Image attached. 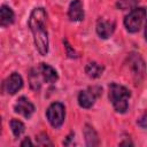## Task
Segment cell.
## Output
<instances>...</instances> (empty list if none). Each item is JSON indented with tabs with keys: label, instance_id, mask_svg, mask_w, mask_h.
I'll return each instance as SVG.
<instances>
[{
	"label": "cell",
	"instance_id": "cell-6",
	"mask_svg": "<svg viewBox=\"0 0 147 147\" xmlns=\"http://www.w3.org/2000/svg\"><path fill=\"white\" fill-rule=\"evenodd\" d=\"M101 94H102V87L99 85L88 86L87 88L79 91L77 96L79 107L84 109H90L91 107H93L95 101L101 96Z\"/></svg>",
	"mask_w": 147,
	"mask_h": 147
},
{
	"label": "cell",
	"instance_id": "cell-9",
	"mask_svg": "<svg viewBox=\"0 0 147 147\" xmlns=\"http://www.w3.org/2000/svg\"><path fill=\"white\" fill-rule=\"evenodd\" d=\"M116 29V23L114 21H108L105 18H99L95 24V32L101 39H108L113 36Z\"/></svg>",
	"mask_w": 147,
	"mask_h": 147
},
{
	"label": "cell",
	"instance_id": "cell-3",
	"mask_svg": "<svg viewBox=\"0 0 147 147\" xmlns=\"http://www.w3.org/2000/svg\"><path fill=\"white\" fill-rule=\"evenodd\" d=\"M126 67L134 85H139L146 75V63L138 52H130L126 57Z\"/></svg>",
	"mask_w": 147,
	"mask_h": 147
},
{
	"label": "cell",
	"instance_id": "cell-8",
	"mask_svg": "<svg viewBox=\"0 0 147 147\" xmlns=\"http://www.w3.org/2000/svg\"><path fill=\"white\" fill-rule=\"evenodd\" d=\"M34 110H36V107L24 95L20 96L16 101V103L14 105V111L23 117H25L26 119L31 118L32 115L34 114Z\"/></svg>",
	"mask_w": 147,
	"mask_h": 147
},
{
	"label": "cell",
	"instance_id": "cell-16",
	"mask_svg": "<svg viewBox=\"0 0 147 147\" xmlns=\"http://www.w3.org/2000/svg\"><path fill=\"white\" fill-rule=\"evenodd\" d=\"M9 126H10V130H11V132H13V134H14L15 138H20L24 133V131H25L24 123L22 121H20V119H16V118L10 119Z\"/></svg>",
	"mask_w": 147,
	"mask_h": 147
},
{
	"label": "cell",
	"instance_id": "cell-2",
	"mask_svg": "<svg viewBox=\"0 0 147 147\" xmlns=\"http://www.w3.org/2000/svg\"><path fill=\"white\" fill-rule=\"evenodd\" d=\"M131 98V91L118 83H110L108 86V99L114 110L118 114H125L129 109V100Z\"/></svg>",
	"mask_w": 147,
	"mask_h": 147
},
{
	"label": "cell",
	"instance_id": "cell-14",
	"mask_svg": "<svg viewBox=\"0 0 147 147\" xmlns=\"http://www.w3.org/2000/svg\"><path fill=\"white\" fill-rule=\"evenodd\" d=\"M103 71H105V67L95 61H90L85 65V74L91 79H96V78L101 77Z\"/></svg>",
	"mask_w": 147,
	"mask_h": 147
},
{
	"label": "cell",
	"instance_id": "cell-4",
	"mask_svg": "<svg viewBox=\"0 0 147 147\" xmlns=\"http://www.w3.org/2000/svg\"><path fill=\"white\" fill-rule=\"evenodd\" d=\"M146 16H147V10L144 7L137 6L136 8L131 9L129 11V14H126L123 20L125 30L129 33H137L140 30Z\"/></svg>",
	"mask_w": 147,
	"mask_h": 147
},
{
	"label": "cell",
	"instance_id": "cell-7",
	"mask_svg": "<svg viewBox=\"0 0 147 147\" xmlns=\"http://www.w3.org/2000/svg\"><path fill=\"white\" fill-rule=\"evenodd\" d=\"M23 85L24 82L22 76L18 72L14 71L2 82V91L9 95H14L23 87Z\"/></svg>",
	"mask_w": 147,
	"mask_h": 147
},
{
	"label": "cell",
	"instance_id": "cell-13",
	"mask_svg": "<svg viewBox=\"0 0 147 147\" xmlns=\"http://www.w3.org/2000/svg\"><path fill=\"white\" fill-rule=\"evenodd\" d=\"M15 21V13L8 5H1L0 7V25L2 28H7L11 25Z\"/></svg>",
	"mask_w": 147,
	"mask_h": 147
},
{
	"label": "cell",
	"instance_id": "cell-11",
	"mask_svg": "<svg viewBox=\"0 0 147 147\" xmlns=\"http://www.w3.org/2000/svg\"><path fill=\"white\" fill-rule=\"evenodd\" d=\"M40 75H41V78L44 80V83L46 84H54L55 82H57L59 79V74L57 71L49 64L45 63V62H41L39 63V65L37 67Z\"/></svg>",
	"mask_w": 147,
	"mask_h": 147
},
{
	"label": "cell",
	"instance_id": "cell-20",
	"mask_svg": "<svg viewBox=\"0 0 147 147\" xmlns=\"http://www.w3.org/2000/svg\"><path fill=\"white\" fill-rule=\"evenodd\" d=\"M137 125L141 129H147V110L141 114V116L137 119Z\"/></svg>",
	"mask_w": 147,
	"mask_h": 147
},
{
	"label": "cell",
	"instance_id": "cell-18",
	"mask_svg": "<svg viewBox=\"0 0 147 147\" xmlns=\"http://www.w3.org/2000/svg\"><path fill=\"white\" fill-rule=\"evenodd\" d=\"M36 139H37V145H39V146H53V142L49 140L48 136L44 132L39 133L36 137Z\"/></svg>",
	"mask_w": 147,
	"mask_h": 147
},
{
	"label": "cell",
	"instance_id": "cell-22",
	"mask_svg": "<svg viewBox=\"0 0 147 147\" xmlns=\"http://www.w3.org/2000/svg\"><path fill=\"white\" fill-rule=\"evenodd\" d=\"M22 147H24V146H33V142L31 141V139L29 138V137H25L22 141H21V144H20Z\"/></svg>",
	"mask_w": 147,
	"mask_h": 147
},
{
	"label": "cell",
	"instance_id": "cell-21",
	"mask_svg": "<svg viewBox=\"0 0 147 147\" xmlns=\"http://www.w3.org/2000/svg\"><path fill=\"white\" fill-rule=\"evenodd\" d=\"M75 138V133L74 132H71V133H69L67 137H65V139L63 140V145L64 146H69V145H71V140Z\"/></svg>",
	"mask_w": 147,
	"mask_h": 147
},
{
	"label": "cell",
	"instance_id": "cell-23",
	"mask_svg": "<svg viewBox=\"0 0 147 147\" xmlns=\"http://www.w3.org/2000/svg\"><path fill=\"white\" fill-rule=\"evenodd\" d=\"M119 145H121V146H123V145H131V146H132V145H133V142H131L130 140H129V141H127V140H125V141L119 142Z\"/></svg>",
	"mask_w": 147,
	"mask_h": 147
},
{
	"label": "cell",
	"instance_id": "cell-24",
	"mask_svg": "<svg viewBox=\"0 0 147 147\" xmlns=\"http://www.w3.org/2000/svg\"><path fill=\"white\" fill-rule=\"evenodd\" d=\"M145 39L147 41V18H146V23H145Z\"/></svg>",
	"mask_w": 147,
	"mask_h": 147
},
{
	"label": "cell",
	"instance_id": "cell-19",
	"mask_svg": "<svg viewBox=\"0 0 147 147\" xmlns=\"http://www.w3.org/2000/svg\"><path fill=\"white\" fill-rule=\"evenodd\" d=\"M63 45H64V48H65V54L70 59H77L78 57V54L76 53V51L71 47V45L68 42L67 39H63Z\"/></svg>",
	"mask_w": 147,
	"mask_h": 147
},
{
	"label": "cell",
	"instance_id": "cell-1",
	"mask_svg": "<svg viewBox=\"0 0 147 147\" xmlns=\"http://www.w3.org/2000/svg\"><path fill=\"white\" fill-rule=\"evenodd\" d=\"M28 26L32 33L36 49L45 56L49 51V38L47 30V11L44 7H36L30 13Z\"/></svg>",
	"mask_w": 147,
	"mask_h": 147
},
{
	"label": "cell",
	"instance_id": "cell-10",
	"mask_svg": "<svg viewBox=\"0 0 147 147\" xmlns=\"http://www.w3.org/2000/svg\"><path fill=\"white\" fill-rule=\"evenodd\" d=\"M68 17L71 22H80L85 17L82 0H72L68 7Z\"/></svg>",
	"mask_w": 147,
	"mask_h": 147
},
{
	"label": "cell",
	"instance_id": "cell-5",
	"mask_svg": "<svg viewBox=\"0 0 147 147\" xmlns=\"http://www.w3.org/2000/svg\"><path fill=\"white\" fill-rule=\"evenodd\" d=\"M46 118L52 127L60 129L65 119V107L62 102H52L46 109Z\"/></svg>",
	"mask_w": 147,
	"mask_h": 147
},
{
	"label": "cell",
	"instance_id": "cell-15",
	"mask_svg": "<svg viewBox=\"0 0 147 147\" xmlns=\"http://www.w3.org/2000/svg\"><path fill=\"white\" fill-rule=\"evenodd\" d=\"M41 82H44V80L41 78V75H40L38 68H32L29 74V83H30L31 88L34 91H39L41 87Z\"/></svg>",
	"mask_w": 147,
	"mask_h": 147
},
{
	"label": "cell",
	"instance_id": "cell-12",
	"mask_svg": "<svg viewBox=\"0 0 147 147\" xmlns=\"http://www.w3.org/2000/svg\"><path fill=\"white\" fill-rule=\"evenodd\" d=\"M83 134H84V139H85V145L87 147H94L100 144L99 136L92 125L86 123L83 129Z\"/></svg>",
	"mask_w": 147,
	"mask_h": 147
},
{
	"label": "cell",
	"instance_id": "cell-17",
	"mask_svg": "<svg viewBox=\"0 0 147 147\" xmlns=\"http://www.w3.org/2000/svg\"><path fill=\"white\" fill-rule=\"evenodd\" d=\"M140 0H117L116 8L119 10H131L138 6Z\"/></svg>",
	"mask_w": 147,
	"mask_h": 147
}]
</instances>
